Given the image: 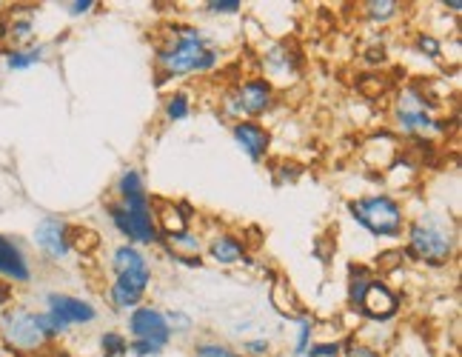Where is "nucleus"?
<instances>
[{"label": "nucleus", "instance_id": "nucleus-31", "mask_svg": "<svg viewBox=\"0 0 462 357\" xmlns=\"http://www.w3.org/2000/svg\"><path fill=\"white\" fill-rule=\"evenodd\" d=\"M38 320H41L43 334L49 337V343L60 341V337H66L69 332H72V329H69L58 315H51V312H46V309H38Z\"/></svg>", "mask_w": 462, "mask_h": 357}, {"label": "nucleus", "instance_id": "nucleus-9", "mask_svg": "<svg viewBox=\"0 0 462 357\" xmlns=\"http://www.w3.org/2000/svg\"><path fill=\"white\" fill-rule=\"evenodd\" d=\"M0 280L9 286H32L34 260L21 238H12L0 231Z\"/></svg>", "mask_w": 462, "mask_h": 357}, {"label": "nucleus", "instance_id": "nucleus-37", "mask_svg": "<svg viewBox=\"0 0 462 357\" xmlns=\"http://www.w3.org/2000/svg\"><path fill=\"white\" fill-rule=\"evenodd\" d=\"M343 341H314L306 352V357H340Z\"/></svg>", "mask_w": 462, "mask_h": 357}, {"label": "nucleus", "instance_id": "nucleus-13", "mask_svg": "<svg viewBox=\"0 0 462 357\" xmlns=\"http://www.w3.org/2000/svg\"><path fill=\"white\" fill-rule=\"evenodd\" d=\"M231 140L252 164H263L272 152V132L260 120H235L231 123Z\"/></svg>", "mask_w": 462, "mask_h": 357}, {"label": "nucleus", "instance_id": "nucleus-41", "mask_svg": "<svg viewBox=\"0 0 462 357\" xmlns=\"http://www.w3.org/2000/svg\"><path fill=\"white\" fill-rule=\"evenodd\" d=\"M442 9L451 12V14H459V12H462V4H459V0H451V4L446 0V4H442Z\"/></svg>", "mask_w": 462, "mask_h": 357}, {"label": "nucleus", "instance_id": "nucleus-21", "mask_svg": "<svg viewBox=\"0 0 462 357\" xmlns=\"http://www.w3.org/2000/svg\"><path fill=\"white\" fill-rule=\"evenodd\" d=\"M46 55H49V46L46 43H32V46H23V49H4V66L9 71H29L34 66L46 63Z\"/></svg>", "mask_w": 462, "mask_h": 357}, {"label": "nucleus", "instance_id": "nucleus-22", "mask_svg": "<svg viewBox=\"0 0 462 357\" xmlns=\"http://www.w3.org/2000/svg\"><path fill=\"white\" fill-rule=\"evenodd\" d=\"M137 194H146V181H143V174H140V169L137 166L120 169L115 181V198L129 201V198H137Z\"/></svg>", "mask_w": 462, "mask_h": 357}, {"label": "nucleus", "instance_id": "nucleus-15", "mask_svg": "<svg viewBox=\"0 0 462 357\" xmlns=\"http://www.w3.org/2000/svg\"><path fill=\"white\" fill-rule=\"evenodd\" d=\"M391 120L400 135L405 137H429V135H446L448 127L446 120H439L434 112H425V109H391Z\"/></svg>", "mask_w": 462, "mask_h": 357}, {"label": "nucleus", "instance_id": "nucleus-39", "mask_svg": "<svg viewBox=\"0 0 462 357\" xmlns=\"http://www.w3.org/2000/svg\"><path fill=\"white\" fill-rule=\"evenodd\" d=\"M129 354H134V357H157V354H163V349H157L154 343H146V341H129Z\"/></svg>", "mask_w": 462, "mask_h": 357}, {"label": "nucleus", "instance_id": "nucleus-3", "mask_svg": "<svg viewBox=\"0 0 462 357\" xmlns=\"http://www.w3.org/2000/svg\"><path fill=\"white\" fill-rule=\"evenodd\" d=\"M351 221L363 226L371 238H383V240H400L405 235V223L408 214L405 206L388 192L377 194H360L346 203Z\"/></svg>", "mask_w": 462, "mask_h": 357}, {"label": "nucleus", "instance_id": "nucleus-17", "mask_svg": "<svg viewBox=\"0 0 462 357\" xmlns=\"http://www.w3.org/2000/svg\"><path fill=\"white\" fill-rule=\"evenodd\" d=\"M34 12L38 6H12L4 12V23H6V49H23L34 43Z\"/></svg>", "mask_w": 462, "mask_h": 357}, {"label": "nucleus", "instance_id": "nucleus-2", "mask_svg": "<svg viewBox=\"0 0 462 357\" xmlns=\"http://www.w3.org/2000/svg\"><path fill=\"white\" fill-rule=\"evenodd\" d=\"M405 246L402 255L425 269H446L457 255V231L451 218L437 211H422L414 221L405 223Z\"/></svg>", "mask_w": 462, "mask_h": 357}, {"label": "nucleus", "instance_id": "nucleus-33", "mask_svg": "<svg viewBox=\"0 0 462 357\" xmlns=\"http://www.w3.org/2000/svg\"><path fill=\"white\" fill-rule=\"evenodd\" d=\"M402 263H405L402 249H385V252H380V255L374 258V269H377L380 275H391V272L402 269Z\"/></svg>", "mask_w": 462, "mask_h": 357}, {"label": "nucleus", "instance_id": "nucleus-29", "mask_svg": "<svg viewBox=\"0 0 462 357\" xmlns=\"http://www.w3.org/2000/svg\"><path fill=\"white\" fill-rule=\"evenodd\" d=\"M414 52L429 61H442V41L431 32H417L414 34Z\"/></svg>", "mask_w": 462, "mask_h": 357}, {"label": "nucleus", "instance_id": "nucleus-28", "mask_svg": "<svg viewBox=\"0 0 462 357\" xmlns=\"http://www.w3.org/2000/svg\"><path fill=\"white\" fill-rule=\"evenodd\" d=\"M163 115L169 123H180L191 115V98L186 92H171L163 103Z\"/></svg>", "mask_w": 462, "mask_h": 357}, {"label": "nucleus", "instance_id": "nucleus-42", "mask_svg": "<svg viewBox=\"0 0 462 357\" xmlns=\"http://www.w3.org/2000/svg\"><path fill=\"white\" fill-rule=\"evenodd\" d=\"M0 357H14V354H12L9 349H4V346H0Z\"/></svg>", "mask_w": 462, "mask_h": 357}, {"label": "nucleus", "instance_id": "nucleus-34", "mask_svg": "<svg viewBox=\"0 0 462 357\" xmlns=\"http://www.w3.org/2000/svg\"><path fill=\"white\" fill-rule=\"evenodd\" d=\"M166 315V324H169V329H171V337L174 334H189L191 329H194V320L183 312V309H169V312H163Z\"/></svg>", "mask_w": 462, "mask_h": 357}, {"label": "nucleus", "instance_id": "nucleus-11", "mask_svg": "<svg viewBox=\"0 0 462 357\" xmlns=\"http://www.w3.org/2000/svg\"><path fill=\"white\" fill-rule=\"evenodd\" d=\"M260 63H263L260 78H265L274 89L282 83L297 80V75H300V55L286 41H274V43L265 46L263 55H260Z\"/></svg>", "mask_w": 462, "mask_h": 357}, {"label": "nucleus", "instance_id": "nucleus-23", "mask_svg": "<svg viewBox=\"0 0 462 357\" xmlns=\"http://www.w3.org/2000/svg\"><path fill=\"white\" fill-rule=\"evenodd\" d=\"M374 272L368 269V266H351L348 269V283H346V297H348V306L357 309V303L365 292V286L371 283Z\"/></svg>", "mask_w": 462, "mask_h": 357}, {"label": "nucleus", "instance_id": "nucleus-36", "mask_svg": "<svg viewBox=\"0 0 462 357\" xmlns=\"http://www.w3.org/2000/svg\"><path fill=\"white\" fill-rule=\"evenodd\" d=\"M240 354L243 357H272V341H265V337H252V341H243Z\"/></svg>", "mask_w": 462, "mask_h": 357}, {"label": "nucleus", "instance_id": "nucleus-1", "mask_svg": "<svg viewBox=\"0 0 462 357\" xmlns=\"http://www.w3.org/2000/svg\"><path fill=\"white\" fill-rule=\"evenodd\" d=\"M220 49L211 43V38L198 26H174L169 32V41L157 49V86L166 80H177L186 75H208L220 63Z\"/></svg>", "mask_w": 462, "mask_h": 357}, {"label": "nucleus", "instance_id": "nucleus-24", "mask_svg": "<svg viewBox=\"0 0 462 357\" xmlns=\"http://www.w3.org/2000/svg\"><path fill=\"white\" fill-rule=\"evenodd\" d=\"M402 12V4H397V0H368V4H363V14L368 17L371 23H391L394 17H400Z\"/></svg>", "mask_w": 462, "mask_h": 357}, {"label": "nucleus", "instance_id": "nucleus-8", "mask_svg": "<svg viewBox=\"0 0 462 357\" xmlns=\"http://www.w3.org/2000/svg\"><path fill=\"white\" fill-rule=\"evenodd\" d=\"M126 332L129 341H146L154 343L157 349H166L174 341L163 309H157L154 303H143V306H137L134 312L126 315Z\"/></svg>", "mask_w": 462, "mask_h": 357}, {"label": "nucleus", "instance_id": "nucleus-19", "mask_svg": "<svg viewBox=\"0 0 462 357\" xmlns=\"http://www.w3.org/2000/svg\"><path fill=\"white\" fill-rule=\"evenodd\" d=\"M112 275H154L152 272V263L149 258L143 255V249L140 246H132V243H120L115 246V252H112Z\"/></svg>", "mask_w": 462, "mask_h": 357}, {"label": "nucleus", "instance_id": "nucleus-35", "mask_svg": "<svg viewBox=\"0 0 462 357\" xmlns=\"http://www.w3.org/2000/svg\"><path fill=\"white\" fill-rule=\"evenodd\" d=\"M208 14H217V17H228V14H240L243 12V0H208L203 6Z\"/></svg>", "mask_w": 462, "mask_h": 357}, {"label": "nucleus", "instance_id": "nucleus-26", "mask_svg": "<svg viewBox=\"0 0 462 357\" xmlns=\"http://www.w3.org/2000/svg\"><path fill=\"white\" fill-rule=\"evenodd\" d=\"M294 343H291V357H306L309 346L314 343V320L309 315H303L300 320H294Z\"/></svg>", "mask_w": 462, "mask_h": 357}, {"label": "nucleus", "instance_id": "nucleus-32", "mask_svg": "<svg viewBox=\"0 0 462 357\" xmlns=\"http://www.w3.org/2000/svg\"><path fill=\"white\" fill-rule=\"evenodd\" d=\"M340 357H385L377 346H371L363 337L351 334L348 341H343V349H340Z\"/></svg>", "mask_w": 462, "mask_h": 357}, {"label": "nucleus", "instance_id": "nucleus-4", "mask_svg": "<svg viewBox=\"0 0 462 357\" xmlns=\"http://www.w3.org/2000/svg\"><path fill=\"white\" fill-rule=\"evenodd\" d=\"M0 346L9 349L14 357H38L49 352L51 343L41 329L38 309H29L23 303H12L0 315Z\"/></svg>", "mask_w": 462, "mask_h": 357}, {"label": "nucleus", "instance_id": "nucleus-20", "mask_svg": "<svg viewBox=\"0 0 462 357\" xmlns=\"http://www.w3.org/2000/svg\"><path fill=\"white\" fill-rule=\"evenodd\" d=\"M160 246L166 249L169 258L171 260H183V258H200L203 255V238L200 235H194L191 229L186 231H177V235H166V238H160Z\"/></svg>", "mask_w": 462, "mask_h": 357}, {"label": "nucleus", "instance_id": "nucleus-38", "mask_svg": "<svg viewBox=\"0 0 462 357\" xmlns=\"http://www.w3.org/2000/svg\"><path fill=\"white\" fill-rule=\"evenodd\" d=\"M69 17H86L97 9V0H72V4H63Z\"/></svg>", "mask_w": 462, "mask_h": 357}, {"label": "nucleus", "instance_id": "nucleus-30", "mask_svg": "<svg viewBox=\"0 0 462 357\" xmlns=\"http://www.w3.org/2000/svg\"><path fill=\"white\" fill-rule=\"evenodd\" d=\"M191 352H194V357H243L237 349H231L223 341H211V337H206V341H198Z\"/></svg>", "mask_w": 462, "mask_h": 357}, {"label": "nucleus", "instance_id": "nucleus-5", "mask_svg": "<svg viewBox=\"0 0 462 357\" xmlns=\"http://www.w3.org/2000/svg\"><path fill=\"white\" fill-rule=\"evenodd\" d=\"M112 226L120 231L126 243L132 246H160V231L154 223V211H152V198L146 194H137L129 201H109L106 203Z\"/></svg>", "mask_w": 462, "mask_h": 357}, {"label": "nucleus", "instance_id": "nucleus-16", "mask_svg": "<svg viewBox=\"0 0 462 357\" xmlns=\"http://www.w3.org/2000/svg\"><path fill=\"white\" fill-rule=\"evenodd\" d=\"M152 211H154V223H157L160 238L191 229L194 214H198L189 203H174V201H163V198H152Z\"/></svg>", "mask_w": 462, "mask_h": 357}, {"label": "nucleus", "instance_id": "nucleus-6", "mask_svg": "<svg viewBox=\"0 0 462 357\" xmlns=\"http://www.w3.org/2000/svg\"><path fill=\"white\" fill-rule=\"evenodd\" d=\"M274 103H277V89L260 75L240 80L235 86V92L223 95V109L231 115V123L235 120H257L263 115H269L274 109Z\"/></svg>", "mask_w": 462, "mask_h": 357}, {"label": "nucleus", "instance_id": "nucleus-27", "mask_svg": "<svg viewBox=\"0 0 462 357\" xmlns=\"http://www.w3.org/2000/svg\"><path fill=\"white\" fill-rule=\"evenodd\" d=\"M100 354L103 357H126L129 354V337L117 329L103 332L100 334Z\"/></svg>", "mask_w": 462, "mask_h": 357}, {"label": "nucleus", "instance_id": "nucleus-14", "mask_svg": "<svg viewBox=\"0 0 462 357\" xmlns=\"http://www.w3.org/2000/svg\"><path fill=\"white\" fill-rule=\"evenodd\" d=\"M154 275H117L109 283V303L115 312H134L137 306H143V300L149 295Z\"/></svg>", "mask_w": 462, "mask_h": 357}, {"label": "nucleus", "instance_id": "nucleus-12", "mask_svg": "<svg viewBox=\"0 0 462 357\" xmlns=\"http://www.w3.org/2000/svg\"><path fill=\"white\" fill-rule=\"evenodd\" d=\"M43 309L58 315L63 324L72 329V326H88L97 320V306L92 300L78 297V295H69V292H46L43 295Z\"/></svg>", "mask_w": 462, "mask_h": 357}, {"label": "nucleus", "instance_id": "nucleus-18", "mask_svg": "<svg viewBox=\"0 0 462 357\" xmlns=\"http://www.w3.org/2000/svg\"><path fill=\"white\" fill-rule=\"evenodd\" d=\"M206 255L211 263L223 266H240V263H248V249H245V240H240L237 235H231V231H217V235H211L208 243H206Z\"/></svg>", "mask_w": 462, "mask_h": 357}, {"label": "nucleus", "instance_id": "nucleus-7", "mask_svg": "<svg viewBox=\"0 0 462 357\" xmlns=\"http://www.w3.org/2000/svg\"><path fill=\"white\" fill-rule=\"evenodd\" d=\"M69 223L60 214H43L32 229V246L38 249V255L49 263H63L72 255V243H69Z\"/></svg>", "mask_w": 462, "mask_h": 357}, {"label": "nucleus", "instance_id": "nucleus-10", "mask_svg": "<svg viewBox=\"0 0 462 357\" xmlns=\"http://www.w3.org/2000/svg\"><path fill=\"white\" fill-rule=\"evenodd\" d=\"M354 312L363 315L365 320H371V324H385V320H391L400 312V295L391 289L380 275H374L371 283L365 286V292H363Z\"/></svg>", "mask_w": 462, "mask_h": 357}, {"label": "nucleus", "instance_id": "nucleus-40", "mask_svg": "<svg viewBox=\"0 0 462 357\" xmlns=\"http://www.w3.org/2000/svg\"><path fill=\"white\" fill-rule=\"evenodd\" d=\"M12 303H17V292H14V286H9V283H4L0 280V315H4Z\"/></svg>", "mask_w": 462, "mask_h": 357}, {"label": "nucleus", "instance_id": "nucleus-25", "mask_svg": "<svg viewBox=\"0 0 462 357\" xmlns=\"http://www.w3.org/2000/svg\"><path fill=\"white\" fill-rule=\"evenodd\" d=\"M69 243H72V252L78 255H92L95 249H100V235L95 229H88V226H75L69 229Z\"/></svg>", "mask_w": 462, "mask_h": 357}]
</instances>
